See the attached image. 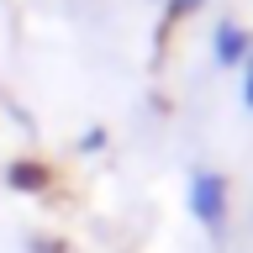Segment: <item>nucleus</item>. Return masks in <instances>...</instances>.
<instances>
[{
    "mask_svg": "<svg viewBox=\"0 0 253 253\" xmlns=\"http://www.w3.org/2000/svg\"><path fill=\"white\" fill-rule=\"evenodd\" d=\"M211 0H164V32H174L179 21H190V16H201Z\"/></svg>",
    "mask_w": 253,
    "mask_h": 253,
    "instance_id": "4",
    "label": "nucleus"
},
{
    "mask_svg": "<svg viewBox=\"0 0 253 253\" xmlns=\"http://www.w3.org/2000/svg\"><path fill=\"white\" fill-rule=\"evenodd\" d=\"M185 211L211 243H221L227 221H232V185H227V174L211 169V164H195L185 174Z\"/></svg>",
    "mask_w": 253,
    "mask_h": 253,
    "instance_id": "1",
    "label": "nucleus"
},
{
    "mask_svg": "<svg viewBox=\"0 0 253 253\" xmlns=\"http://www.w3.org/2000/svg\"><path fill=\"white\" fill-rule=\"evenodd\" d=\"M158 5H164V0H158Z\"/></svg>",
    "mask_w": 253,
    "mask_h": 253,
    "instance_id": "7",
    "label": "nucleus"
},
{
    "mask_svg": "<svg viewBox=\"0 0 253 253\" xmlns=\"http://www.w3.org/2000/svg\"><path fill=\"white\" fill-rule=\"evenodd\" d=\"M243 106L253 111V47H248V58H243Z\"/></svg>",
    "mask_w": 253,
    "mask_h": 253,
    "instance_id": "5",
    "label": "nucleus"
},
{
    "mask_svg": "<svg viewBox=\"0 0 253 253\" xmlns=\"http://www.w3.org/2000/svg\"><path fill=\"white\" fill-rule=\"evenodd\" d=\"M0 185L16 190V195H42V190L53 185V174H47V164H37V158H11L5 174H0Z\"/></svg>",
    "mask_w": 253,
    "mask_h": 253,
    "instance_id": "3",
    "label": "nucleus"
},
{
    "mask_svg": "<svg viewBox=\"0 0 253 253\" xmlns=\"http://www.w3.org/2000/svg\"><path fill=\"white\" fill-rule=\"evenodd\" d=\"M79 148H84V153H95V148H106V126H90V132L79 137Z\"/></svg>",
    "mask_w": 253,
    "mask_h": 253,
    "instance_id": "6",
    "label": "nucleus"
},
{
    "mask_svg": "<svg viewBox=\"0 0 253 253\" xmlns=\"http://www.w3.org/2000/svg\"><path fill=\"white\" fill-rule=\"evenodd\" d=\"M248 47H253V32L237 16H216V27H211V58H216V69H243Z\"/></svg>",
    "mask_w": 253,
    "mask_h": 253,
    "instance_id": "2",
    "label": "nucleus"
}]
</instances>
